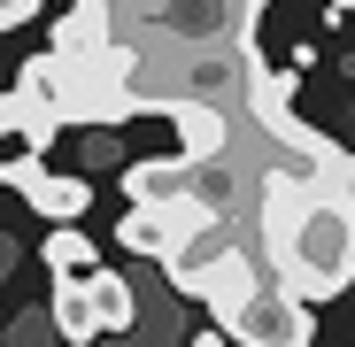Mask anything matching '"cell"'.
<instances>
[{
	"instance_id": "4",
	"label": "cell",
	"mask_w": 355,
	"mask_h": 347,
	"mask_svg": "<svg viewBox=\"0 0 355 347\" xmlns=\"http://www.w3.org/2000/svg\"><path fill=\"white\" fill-rule=\"evenodd\" d=\"M232 247H248L240 240V224H232V216H216V224H201V231H186V240H178L170 247V285H178V294H186V301H201V285H209V270L232 255Z\"/></svg>"
},
{
	"instance_id": "14",
	"label": "cell",
	"mask_w": 355,
	"mask_h": 347,
	"mask_svg": "<svg viewBox=\"0 0 355 347\" xmlns=\"http://www.w3.org/2000/svg\"><path fill=\"white\" fill-rule=\"evenodd\" d=\"M8 263H16V247H8V240H0V278H8Z\"/></svg>"
},
{
	"instance_id": "6",
	"label": "cell",
	"mask_w": 355,
	"mask_h": 347,
	"mask_svg": "<svg viewBox=\"0 0 355 347\" xmlns=\"http://www.w3.org/2000/svg\"><path fill=\"white\" fill-rule=\"evenodd\" d=\"M85 301H93V324H101V332H116V339L139 332V294H132L116 270H93V278H85Z\"/></svg>"
},
{
	"instance_id": "13",
	"label": "cell",
	"mask_w": 355,
	"mask_h": 347,
	"mask_svg": "<svg viewBox=\"0 0 355 347\" xmlns=\"http://www.w3.org/2000/svg\"><path fill=\"white\" fill-rule=\"evenodd\" d=\"M186 347H232V339H224V332H201V339H186Z\"/></svg>"
},
{
	"instance_id": "12",
	"label": "cell",
	"mask_w": 355,
	"mask_h": 347,
	"mask_svg": "<svg viewBox=\"0 0 355 347\" xmlns=\"http://www.w3.org/2000/svg\"><path fill=\"white\" fill-rule=\"evenodd\" d=\"M340 208L355 216V154H347V170H340Z\"/></svg>"
},
{
	"instance_id": "5",
	"label": "cell",
	"mask_w": 355,
	"mask_h": 347,
	"mask_svg": "<svg viewBox=\"0 0 355 347\" xmlns=\"http://www.w3.org/2000/svg\"><path fill=\"white\" fill-rule=\"evenodd\" d=\"M193 178H201V162H186V154L124 162V201L132 208H178V201H193Z\"/></svg>"
},
{
	"instance_id": "11",
	"label": "cell",
	"mask_w": 355,
	"mask_h": 347,
	"mask_svg": "<svg viewBox=\"0 0 355 347\" xmlns=\"http://www.w3.org/2000/svg\"><path fill=\"white\" fill-rule=\"evenodd\" d=\"M46 8V0H0V31H16V24H31Z\"/></svg>"
},
{
	"instance_id": "8",
	"label": "cell",
	"mask_w": 355,
	"mask_h": 347,
	"mask_svg": "<svg viewBox=\"0 0 355 347\" xmlns=\"http://www.w3.org/2000/svg\"><path fill=\"white\" fill-rule=\"evenodd\" d=\"M46 270H54V278H93L101 255H93V240H85L78 224H54V231H46Z\"/></svg>"
},
{
	"instance_id": "7",
	"label": "cell",
	"mask_w": 355,
	"mask_h": 347,
	"mask_svg": "<svg viewBox=\"0 0 355 347\" xmlns=\"http://www.w3.org/2000/svg\"><path fill=\"white\" fill-rule=\"evenodd\" d=\"M46 324H54V339H70V347H93V339H101V324H93V301H85V278H54Z\"/></svg>"
},
{
	"instance_id": "15",
	"label": "cell",
	"mask_w": 355,
	"mask_h": 347,
	"mask_svg": "<svg viewBox=\"0 0 355 347\" xmlns=\"http://www.w3.org/2000/svg\"><path fill=\"white\" fill-rule=\"evenodd\" d=\"M332 16H355V0H332Z\"/></svg>"
},
{
	"instance_id": "9",
	"label": "cell",
	"mask_w": 355,
	"mask_h": 347,
	"mask_svg": "<svg viewBox=\"0 0 355 347\" xmlns=\"http://www.w3.org/2000/svg\"><path fill=\"white\" fill-rule=\"evenodd\" d=\"M0 347H54V324L46 317H16V332L0 339Z\"/></svg>"
},
{
	"instance_id": "3",
	"label": "cell",
	"mask_w": 355,
	"mask_h": 347,
	"mask_svg": "<svg viewBox=\"0 0 355 347\" xmlns=\"http://www.w3.org/2000/svg\"><path fill=\"white\" fill-rule=\"evenodd\" d=\"M0 186L24 193L46 224H78L93 208V178H62V170H46V154H16V162H0Z\"/></svg>"
},
{
	"instance_id": "2",
	"label": "cell",
	"mask_w": 355,
	"mask_h": 347,
	"mask_svg": "<svg viewBox=\"0 0 355 347\" xmlns=\"http://www.w3.org/2000/svg\"><path fill=\"white\" fill-rule=\"evenodd\" d=\"M216 332L240 339V347H309V339H317V317H309L302 294H286L278 278H263V285H255V294L232 309Z\"/></svg>"
},
{
	"instance_id": "1",
	"label": "cell",
	"mask_w": 355,
	"mask_h": 347,
	"mask_svg": "<svg viewBox=\"0 0 355 347\" xmlns=\"http://www.w3.org/2000/svg\"><path fill=\"white\" fill-rule=\"evenodd\" d=\"M263 263H270V278L286 294H302V301L347 294V278H355V216L340 208V193H317L302 208V224H293Z\"/></svg>"
},
{
	"instance_id": "10",
	"label": "cell",
	"mask_w": 355,
	"mask_h": 347,
	"mask_svg": "<svg viewBox=\"0 0 355 347\" xmlns=\"http://www.w3.org/2000/svg\"><path fill=\"white\" fill-rule=\"evenodd\" d=\"M85 162H93V170H116V162H124V147H116V132H93V139H85Z\"/></svg>"
}]
</instances>
